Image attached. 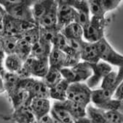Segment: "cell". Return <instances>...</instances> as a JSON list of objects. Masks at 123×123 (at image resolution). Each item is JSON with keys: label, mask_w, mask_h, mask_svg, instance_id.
Segmentation results:
<instances>
[{"label": "cell", "mask_w": 123, "mask_h": 123, "mask_svg": "<svg viewBox=\"0 0 123 123\" xmlns=\"http://www.w3.org/2000/svg\"><path fill=\"white\" fill-rule=\"evenodd\" d=\"M123 80V66L118 72H110L102 80L100 89L92 90L91 101L95 107L101 108L106 101L112 98L117 87Z\"/></svg>", "instance_id": "obj_1"}, {"label": "cell", "mask_w": 123, "mask_h": 123, "mask_svg": "<svg viewBox=\"0 0 123 123\" xmlns=\"http://www.w3.org/2000/svg\"><path fill=\"white\" fill-rule=\"evenodd\" d=\"M34 2L35 1L30 0H0V4L5 8L7 15L14 19L36 25L31 11V7Z\"/></svg>", "instance_id": "obj_2"}, {"label": "cell", "mask_w": 123, "mask_h": 123, "mask_svg": "<svg viewBox=\"0 0 123 123\" xmlns=\"http://www.w3.org/2000/svg\"><path fill=\"white\" fill-rule=\"evenodd\" d=\"M50 68L48 59H36L29 56L23 63L21 71L17 74L20 78H35L42 79Z\"/></svg>", "instance_id": "obj_3"}, {"label": "cell", "mask_w": 123, "mask_h": 123, "mask_svg": "<svg viewBox=\"0 0 123 123\" xmlns=\"http://www.w3.org/2000/svg\"><path fill=\"white\" fill-rule=\"evenodd\" d=\"M63 79L69 84L75 83H84L92 75L93 71L90 64L80 62L72 68H65L60 70Z\"/></svg>", "instance_id": "obj_4"}, {"label": "cell", "mask_w": 123, "mask_h": 123, "mask_svg": "<svg viewBox=\"0 0 123 123\" xmlns=\"http://www.w3.org/2000/svg\"><path fill=\"white\" fill-rule=\"evenodd\" d=\"M92 90L85 83H75L69 84L66 99L75 102L84 107H86L91 102Z\"/></svg>", "instance_id": "obj_5"}, {"label": "cell", "mask_w": 123, "mask_h": 123, "mask_svg": "<svg viewBox=\"0 0 123 123\" xmlns=\"http://www.w3.org/2000/svg\"><path fill=\"white\" fill-rule=\"evenodd\" d=\"M106 24L105 17L92 16L88 25L83 29V38L85 41L97 43L103 38Z\"/></svg>", "instance_id": "obj_6"}, {"label": "cell", "mask_w": 123, "mask_h": 123, "mask_svg": "<svg viewBox=\"0 0 123 123\" xmlns=\"http://www.w3.org/2000/svg\"><path fill=\"white\" fill-rule=\"evenodd\" d=\"M100 60L119 68L123 66V56L116 52L105 38L95 43Z\"/></svg>", "instance_id": "obj_7"}, {"label": "cell", "mask_w": 123, "mask_h": 123, "mask_svg": "<svg viewBox=\"0 0 123 123\" xmlns=\"http://www.w3.org/2000/svg\"><path fill=\"white\" fill-rule=\"evenodd\" d=\"M2 23L4 26V35L9 36L21 37L24 32L36 26L35 24L14 19L8 15H5Z\"/></svg>", "instance_id": "obj_8"}, {"label": "cell", "mask_w": 123, "mask_h": 123, "mask_svg": "<svg viewBox=\"0 0 123 123\" xmlns=\"http://www.w3.org/2000/svg\"><path fill=\"white\" fill-rule=\"evenodd\" d=\"M58 26L60 31L68 25L76 22L77 12L76 10L67 3L66 0L58 1Z\"/></svg>", "instance_id": "obj_9"}, {"label": "cell", "mask_w": 123, "mask_h": 123, "mask_svg": "<svg viewBox=\"0 0 123 123\" xmlns=\"http://www.w3.org/2000/svg\"><path fill=\"white\" fill-rule=\"evenodd\" d=\"M121 0H89L90 12L93 16L105 17L107 12L114 10L120 4Z\"/></svg>", "instance_id": "obj_10"}, {"label": "cell", "mask_w": 123, "mask_h": 123, "mask_svg": "<svg viewBox=\"0 0 123 123\" xmlns=\"http://www.w3.org/2000/svg\"><path fill=\"white\" fill-rule=\"evenodd\" d=\"M92 68V75L87 80L86 85L92 90L96 87L101 81L112 71V68L110 65L100 61L96 64H90Z\"/></svg>", "instance_id": "obj_11"}, {"label": "cell", "mask_w": 123, "mask_h": 123, "mask_svg": "<svg viewBox=\"0 0 123 123\" xmlns=\"http://www.w3.org/2000/svg\"><path fill=\"white\" fill-rule=\"evenodd\" d=\"M66 2L77 12V20L75 23L80 24L84 29L88 25L90 20V12L87 1H85V0H66Z\"/></svg>", "instance_id": "obj_12"}, {"label": "cell", "mask_w": 123, "mask_h": 123, "mask_svg": "<svg viewBox=\"0 0 123 123\" xmlns=\"http://www.w3.org/2000/svg\"><path fill=\"white\" fill-rule=\"evenodd\" d=\"M57 10L58 1L54 0L52 5L37 23V26L44 29H60L58 26Z\"/></svg>", "instance_id": "obj_13"}, {"label": "cell", "mask_w": 123, "mask_h": 123, "mask_svg": "<svg viewBox=\"0 0 123 123\" xmlns=\"http://www.w3.org/2000/svg\"><path fill=\"white\" fill-rule=\"evenodd\" d=\"M4 119L11 120L15 123H34L36 119L31 111L30 106H22L13 110V112L8 115L3 117Z\"/></svg>", "instance_id": "obj_14"}, {"label": "cell", "mask_w": 123, "mask_h": 123, "mask_svg": "<svg viewBox=\"0 0 123 123\" xmlns=\"http://www.w3.org/2000/svg\"><path fill=\"white\" fill-rule=\"evenodd\" d=\"M51 106L50 101L48 98H33L30 104V109L36 119V121H38L44 116L49 114Z\"/></svg>", "instance_id": "obj_15"}, {"label": "cell", "mask_w": 123, "mask_h": 123, "mask_svg": "<svg viewBox=\"0 0 123 123\" xmlns=\"http://www.w3.org/2000/svg\"><path fill=\"white\" fill-rule=\"evenodd\" d=\"M80 59L82 62L89 64H96L101 61L95 43L83 41L80 51Z\"/></svg>", "instance_id": "obj_16"}, {"label": "cell", "mask_w": 123, "mask_h": 123, "mask_svg": "<svg viewBox=\"0 0 123 123\" xmlns=\"http://www.w3.org/2000/svg\"><path fill=\"white\" fill-rule=\"evenodd\" d=\"M10 101L12 103L13 110L21 108L22 106H30L31 98L29 92L22 90L21 88H18L15 91L7 95Z\"/></svg>", "instance_id": "obj_17"}, {"label": "cell", "mask_w": 123, "mask_h": 123, "mask_svg": "<svg viewBox=\"0 0 123 123\" xmlns=\"http://www.w3.org/2000/svg\"><path fill=\"white\" fill-rule=\"evenodd\" d=\"M50 114L58 121L64 123H74V119L61 104L60 101H54L51 106Z\"/></svg>", "instance_id": "obj_18"}, {"label": "cell", "mask_w": 123, "mask_h": 123, "mask_svg": "<svg viewBox=\"0 0 123 123\" xmlns=\"http://www.w3.org/2000/svg\"><path fill=\"white\" fill-rule=\"evenodd\" d=\"M52 48V43L40 38L36 43L32 46L30 56L36 59H48Z\"/></svg>", "instance_id": "obj_19"}, {"label": "cell", "mask_w": 123, "mask_h": 123, "mask_svg": "<svg viewBox=\"0 0 123 123\" xmlns=\"http://www.w3.org/2000/svg\"><path fill=\"white\" fill-rule=\"evenodd\" d=\"M28 92L29 93L31 99L34 98H50L49 88L41 79L35 78Z\"/></svg>", "instance_id": "obj_20"}, {"label": "cell", "mask_w": 123, "mask_h": 123, "mask_svg": "<svg viewBox=\"0 0 123 123\" xmlns=\"http://www.w3.org/2000/svg\"><path fill=\"white\" fill-rule=\"evenodd\" d=\"M66 54L55 47H52L48 56V62L50 68L57 70L64 68Z\"/></svg>", "instance_id": "obj_21"}, {"label": "cell", "mask_w": 123, "mask_h": 123, "mask_svg": "<svg viewBox=\"0 0 123 123\" xmlns=\"http://www.w3.org/2000/svg\"><path fill=\"white\" fill-rule=\"evenodd\" d=\"M69 83L64 79L61 80L55 86L49 88L50 98L55 101H63L66 99V92Z\"/></svg>", "instance_id": "obj_22"}, {"label": "cell", "mask_w": 123, "mask_h": 123, "mask_svg": "<svg viewBox=\"0 0 123 123\" xmlns=\"http://www.w3.org/2000/svg\"><path fill=\"white\" fill-rule=\"evenodd\" d=\"M61 104L66 109V111L70 114L72 118L75 120L87 117L86 114V107H84L75 102L70 100L66 99L65 101H60Z\"/></svg>", "instance_id": "obj_23"}, {"label": "cell", "mask_w": 123, "mask_h": 123, "mask_svg": "<svg viewBox=\"0 0 123 123\" xmlns=\"http://www.w3.org/2000/svg\"><path fill=\"white\" fill-rule=\"evenodd\" d=\"M54 0H43V1H35L31 7V11L34 20L36 25L44 15L50 6L52 5Z\"/></svg>", "instance_id": "obj_24"}, {"label": "cell", "mask_w": 123, "mask_h": 123, "mask_svg": "<svg viewBox=\"0 0 123 123\" xmlns=\"http://www.w3.org/2000/svg\"><path fill=\"white\" fill-rule=\"evenodd\" d=\"M23 62L15 54L6 55L4 61V67L6 72L18 74L23 68Z\"/></svg>", "instance_id": "obj_25"}, {"label": "cell", "mask_w": 123, "mask_h": 123, "mask_svg": "<svg viewBox=\"0 0 123 123\" xmlns=\"http://www.w3.org/2000/svg\"><path fill=\"white\" fill-rule=\"evenodd\" d=\"M60 33L68 40H83V28L75 22L64 28Z\"/></svg>", "instance_id": "obj_26"}, {"label": "cell", "mask_w": 123, "mask_h": 123, "mask_svg": "<svg viewBox=\"0 0 123 123\" xmlns=\"http://www.w3.org/2000/svg\"><path fill=\"white\" fill-rule=\"evenodd\" d=\"M2 78L4 80L5 91L7 92V95L19 88L18 86L21 78L17 74L10 73L5 71V73L2 75Z\"/></svg>", "instance_id": "obj_27"}, {"label": "cell", "mask_w": 123, "mask_h": 123, "mask_svg": "<svg viewBox=\"0 0 123 123\" xmlns=\"http://www.w3.org/2000/svg\"><path fill=\"white\" fill-rule=\"evenodd\" d=\"M52 47H55L60 51H62L66 54H70L75 53V52L79 53L71 49V47L69 45L67 39L60 32L55 35V36L54 37L52 41Z\"/></svg>", "instance_id": "obj_28"}, {"label": "cell", "mask_w": 123, "mask_h": 123, "mask_svg": "<svg viewBox=\"0 0 123 123\" xmlns=\"http://www.w3.org/2000/svg\"><path fill=\"white\" fill-rule=\"evenodd\" d=\"M31 48H32V45H31L29 42H27L23 38H20L17 43L15 54L24 62L31 56Z\"/></svg>", "instance_id": "obj_29"}, {"label": "cell", "mask_w": 123, "mask_h": 123, "mask_svg": "<svg viewBox=\"0 0 123 123\" xmlns=\"http://www.w3.org/2000/svg\"><path fill=\"white\" fill-rule=\"evenodd\" d=\"M62 79L63 78L62 75H61L60 70L50 68L48 72L42 79V80L49 88H50L58 84Z\"/></svg>", "instance_id": "obj_30"}, {"label": "cell", "mask_w": 123, "mask_h": 123, "mask_svg": "<svg viewBox=\"0 0 123 123\" xmlns=\"http://www.w3.org/2000/svg\"><path fill=\"white\" fill-rule=\"evenodd\" d=\"M21 37L18 36H2L0 37L3 44L4 51L5 55L13 54L15 52V49L18 39Z\"/></svg>", "instance_id": "obj_31"}, {"label": "cell", "mask_w": 123, "mask_h": 123, "mask_svg": "<svg viewBox=\"0 0 123 123\" xmlns=\"http://www.w3.org/2000/svg\"><path fill=\"white\" fill-rule=\"evenodd\" d=\"M21 38H22L24 40H26L31 45H32V46L34 45L40 39V30H39V27L36 25V26L31 28V29L26 31V32H24L21 35Z\"/></svg>", "instance_id": "obj_32"}, {"label": "cell", "mask_w": 123, "mask_h": 123, "mask_svg": "<svg viewBox=\"0 0 123 123\" xmlns=\"http://www.w3.org/2000/svg\"><path fill=\"white\" fill-rule=\"evenodd\" d=\"M104 117L108 123H123V114L116 110H104Z\"/></svg>", "instance_id": "obj_33"}, {"label": "cell", "mask_w": 123, "mask_h": 123, "mask_svg": "<svg viewBox=\"0 0 123 123\" xmlns=\"http://www.w3.org/2000/svg\"><path fill=\"white\" fill-rule=\"evenodd\" d=\"M112 98L116 100H122L123 99V80L117 87Z\"/></svg>", "instance_id": "obj_34"}, {"label": "cell", "mask_w": 123, "mask_h": 123, "mask_svg": "<svg viewBox=\"0 0 123 123\" xmlns=\"http://www.w3.org/2000/svg\"><path fill=\"white\" fill-rule=\"evenodd\" d=\"M36 122L38 123H55L54 122V119L52 117V116L50 114L44 116L43 117H42L40 119H39Z\"/></svg>", "instance_id": "obj_35"}, {"label": "cell", "mask_w": 123, "mask_h": 123, "mask_svg": "<svg viewBox=\"0 0 123 123\" xmlns=\"http://www.w3.org/2000/svg\"><path fill=\"white\" fill-rule=\"evenodd\" d=\"M5 54H0V75H3L5 72V67H4V61L5 58Z\"/></svg>", "instance_id": "obj_36"}, {"label": "cell", "mask_w": 123, "mask_h": 123, "mask_svg": "<svg viewBox=\"0 0 123 123\" xmlns=\"http://www.w3.org/2000/svg\"><path fill=\"white\" fill-rule=\"evenodd\" d=\"M115 110L119 111L121 114H123V99L122 100H116Z\"/></svg>", "instance_id": "obj_37"}, {"label": "cell", "mask_w": 123, "mask_h": 123, "mask_svg": "<svg viewBox=\"0 0 123 123\" xmlns=\"http://www.w3.org/2000/svg\"><path fill=\"white\" fill-rule=\"evenodd\" d=\"M6 15H7V12H6L5 8L3 7V6L1 4H0V22H2L3 20V19Z\"/></svg>", "instance_id": "obj_38"}, {"label": "cell", "mask_w": 123, "mask_h": 123, "mask_svg": "<svg viewBox=\"0 0 123 123\" xmlns=\"http://www.w3.org/2000/svg\"><path fill=\"white\" fill-rule=\"evenodd\" d=\"M74 123H92V122L87 117H82L74 121Z\"/></svg>", "instance_id": "obj_39"}, {"label": "cell", "mask_w": 123, "mask_h": 123, "mask_svg": "<svg viewBox=\"0 0 123 123\" xmlns=\"http://www.w3.org/2000/svg\"><path fill=\"white\" fill-rule=\"evenodd\" d=\"M5 92V84H4V80L2 78V75H0V93H2Z\"/></svg>", "instance_id": "obj_40"}, {"label": "cell", "mask_w": 123, "mask_h": 123, "mask_svg": "<svg viewBox=\"0 0 123 123\" xmlns=\"http://www.w3.org/2000/svg\"><path fill=\"white\" fill-rule=\"evenodd\" d=\"M4 36V26L2 21L0 22V37Z\"/></svg>", "instance_id": "obj_41"}, {"label": "cell", "mask_w": 123, "mask_h": 123, "mask_svg": "<svg viewBox=\"0 0 123 123\" xmlns=\"http://www.w3.org/2000/svg\"><path fill=\"white\" fill-rule=\"evenodd\" d=\"M0 54H5V51H4V47H3V44H2V42L1 41V38H0Z\"/></svg>", "instance_id": "obj_42"}, {"label": "cell", "mask_w": 123, "mask_h": 123, "mask_svg": "<svg viewBox=\"0 0 123 123\" xmlns=\"http://www.w3.org/2000/svg\"><path fill=\"white\" fill-rule=\"evenodd\" d=\"M54 122H55V123H64V122H60V121H58V120H56V119H54Z\"/></svg>", "instance_id": "obj_43"}, {"label": "cell", "mask_w": 123, "mask_h": 123, "mask_svg": "<svg viewBox=\"0 0 123 123\" xmlns=\"http://www.w3.org/2000/svg\"><path fill=\"white\" fill-rule=\"evenodd\" d=\"M34 123H38V122H37L36 121V122H34Z\"/></svg>", "instance_id": "obj_44"}]
</instances>
